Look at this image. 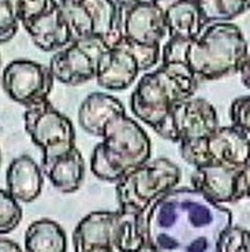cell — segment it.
Returning a JSON list of instances; mask_svg holds the SVG:
<instances>
[{"label":"cell","instance_id":"cell-1","mask_svg":"<svg viewBox=\"0 0 250 252\" xmlns=\"http://www.w3.org/2000/svg\"><path fill=\"white\" fill-rule=\"evenodd\" d=\"M228 208L194 188H175L144 214L146 240L160 252H218L222 233L231 226Z\"/></svg>","mask_w":250,"mask_h":252},{"label":"cell","instance_id":"cell-2","mask_svg":"<svg viewBox=\"0 0 250 252\" xmlns=\"http://www.w3.org/2000/svg\"><path fill=\"white\" fill-rule=\"evenodd\" d=\"M248 57L246 38L232 22H211L193 40L168 38L162 48L163 64H183L200 82L241 73Z\"/></svg>","mask_w":250,"mask_h":252},{"label":"cell","instance_id":"cell-3","mask_svg":"<svg viewBox=\"0 0 250 252\" xmlns=\"http://www.w3.org/2000/svg\"><path fill=\"white\" fill-rule=\"evenodd\" d=\"M101 143L90 157V170L107 183H118L150 160L149 136L127 114H119L107 124Z\"/></svg>","mask_w":250,"mask_h":252},{"label":"cell","instance_id":"cell-4","mask_svg":"<svg viewBox=\"0 0 250 252\" xmlns=\"http://www.w3.org/2000/svg\"><path fill=\"white\" fill-rule=\"evenodd\" d=\"M200 81L183 64H160L145 73L130 96V108L136 118L156 130L174 106L193 97Z\"/></svg>","mask_w":250,"mask_h":252},{"label":"cell","instance_id":"cell-5","mask_svg":"<svg viewBox=\"0 0 250 252\" xmlns=\"http://www.w3.org/2000/svg\"><path fill=\"white\" fill-rule=\"evenodd\" d=\"M144 215L130 211H93L73 232L74 252H130L146 241Z\"/></svg>","mask_w":250,"mask_h":252},{"label":"cell","instance_id":"cell-6","mask_svg":"<svg viewBox=\"0 0 250 252\" xmlns=\"http://www.w3.org/2000/svg\"><path fill=\"white\" fill-rule=\"evenodd\" d=\"M181 169L167 158L150 159L116 183L119 210L144 215L162 196L175 189Z\"/></svg>","mask_w":250,"mask_h":252},{"label":"cell","instance_id":"cell-7","mask_svg":"<svg viewBox=\"0 0 250 252\" xmlns=\"http://www.w3.org/2000/svg\"><path fill=\"white\" fill-rule=\"evenodd\" d=\"M179 154L194 167L222 164L244 169L250 160V140L235 126H219L204 139L181 143Z\"/></svg>","mask_w":250,"mask_h":252},{"label":"cell","instance_id":"cell-8","mask_svg":"<svg viewBox=\"0 0 250 252\" xmlns=\"http://www.w3.org/2000/svg\"><path fill=\"white\" fill-rule=\"evenodd\" d=\"M24 122L31 141L43 151L41 166L52 163L77 147L73 122L50 100L26 108Z\"/></svg>","mask_w":250,"mask_h":252},{"label":"cell","instance_id":"cell-9","mask_svg":"<svg viewBox=\"0 0 250 252\" xmlns=\"http://www.w3.org/2000/svg\"><path fill=\"white\" fill-rule=\"evenodd\" d=\"M219 127L218 111L211 101L189 97L172 107L155 132L172 143H188L204 139Z\"/></svg>","mask_w":250,"mask_h":252},{"label":"cell","instance_id":"cell-10","mask_svg":"<svg viewBox=\"0 0 250 252\" xmlns=\"http://www.w3.org/2000/svg\"><path fill=\"white\" fill-rule=\"evenodd\" d=\"M120 43L130 47L162 48L168 29L162 8L152 0H119Z\"/></svg>","mask_w":250,"mask_h":252},{"label":"cell","instance_id":"cell-11","mask_svg":"<svg viewBox=\"0 0 250 252\" xmlns=\"http://www.w3.org/2000/svg\"><path fill=\"white\" fill-rule=\"evenodd\" d=\"M110 47L96 36L78 38L56 51L51 58L50 69L55 80L64 85H82L96 80L99 63Z\"/></svg>","mask_w":250,"mask_h":252},{"label":"cell","instance_id":"cell-12","mask_svg":"<svg viewBox=\"0 0 250 252\" xmlns=\"http://www.w3.org/2000/svg\"><path fill=\"white\" fill-rule=\"evenodd\" d=\"M55 81L50 66L29 59H15L10 62L1 74L4 92L25 108L48 100Z\"/></svg>","mask_w":250,"mask_h":252},{"label":"cell","instance_id":"cell-13","mask_svg":"<svg viewBox=\"0 0 250 252\" xmlns=\"http://www.w3.org/2000/svg\"><path fill=\"white\" fill-rule=\"evenodd\" d=\"M141 73L137 58L123 45L110 48L101 58L96 76L97 85L107 91L130 88Z\"/></svg>","mask_w":250,"mask_h":252},{"label":"cell","instance_id":"cell-14","mask_svg":"<svg viewBox=\"0 0 250 252\" xmlns=\"http://www.w3.org/2000/svg\"><path fill=\"white\" fill-rule=\"evenodd\" d=\"M241 170L222 164L198 166L192 174V188L218 204L237 203L238 177Z\"/></svg>","mask_w":250,"mask_h":252},{"label":"cell","instance_id":"cell-15","mask_svg":"<svg viewBox=\"0 0 250 252\" xmlns=\"http://www.w3.org/2000/svg\"><path fill=\"white\" fill-rule=\"evenodd\" d=\"M162 8L168 38L193 40L206 24L198 0H152Z\"/></svg>","mask_w":250,"mask_h":252},{"label":"cell","instance_id":"cell-16","mask_svg":"<svg viewBox=\"0 0 250 252\" xmlns=\"http://www.w3.org/2000/svg\"><path fill=\"white\" fill-rule=\"evenodd\" d=\"M24 28L34 45L45 52L62 50L73 41L69 22L64 17L59 0L51 10Z\"/></svg>","mask_w":250,"mask_h":252},{"label":"cell","instance_id":"cell-17","mask_svg":"<svg viewBox=\"0 0 250 252\" xmlns=\"http://www.w3.org/2000/svg\"><path fill=\"white\" fill-rule=\"evenodd\" d=\"M44 171L33 158L21 155L11 160L6 171L7 190L19 203H31L37 199L43 184Z\"/></svg>","mask_w":250,"mask_h":252},{"label":"cell","instance_id":"cell-18","mask_svg":"<svg viewBox=\"0 0 250 252\" xmlns=\"http://www.w3.org/2000/svg\"><path fill=\"white\" fill-rule=\"evenodd\" d=\"M125 104L112 94L93 92L78 108V124L92 136L101 137L107 124L119 114H125Z\"/></svg>","mask_w":250,"mask_h":252},{"label":"cell","instance_id":"cell-19","mask_svg":"<svg viewBox=\"0 0 250 252\" xmlns=\"http://www.w3.org/2000/svg\"><path fill=\"white\" fill-rule=\"evenodd\" d=\"M44 176L62 193H74L81 188L85 176V162L81 151L75 147L64 157L41 166Z\"/></svg>","mask_w":250,"mask_h":252},{"label":"cell","instance_id":"cell-20","mask_svg":"<svg viewBox=\"0 0 250 252\" xmlns=\"http://www.w3.org/2000/svg\"><path fill=\"white\" fill-rule=\"evenodd\" d=\"M89 10L93 36L100 37L110 48L120 43V18L119 0H82Z\"/></svg>","mask_w":250,"mask_h":252},{"label":"cell","instance_id":"cell-21","mask_svg":"<svg viewBox=\"0 0 250 252\" xmlns=\"http://www.w3.org/2000/svg\"><path fill=\"white\" fill-rule=\"evenodd\" d=\"M25 252H67L66 232L55 220H34L25 232Z\"/></svg>","mask_w":250,"mask_h":252},{"label":"cell","instance_id":"cell-22","mask_svg":"<svg viewBox=\"0 0 250 252\" xmlns=\"http://www.w3.org/2000/svg\"><path fill=\"white\" fill-rule=\"evenodd\" d=\"M200 6L206 24L230 22L249 10L250 0H201Z\"/></svg>","mask_w":250,"mask_h":252},{"label":"cell","instance_id":"cell-23","mask_svg":"<svg viewBox=\"0 0 250 252\" xmlns=\"http://www.w3.org/2000/svg\"><path fill=\"white\" fill-rule=\"evenodd\" d=\"M22 24L21 0H0V40L8 43L18 33Z\"/></svg>","mask_w":250,"mask_h":252},{"label":"cell","instance_id":"cell-24","mask_svg":"<svg viewBox=\"0 0 250 252\" xmlns=\"http://www.w3.org/2000/svg\"><path fill=\"white\" fill-rule=\"evenodd\" d=\"M22 220V208L19 202L7 189L0 190V233L1 236L13 232Z\"/></svg>","mask_w":250,"mask_h":252},{"label":"cell","instance_id":"cell-25","mask_svg":"<svg viewBox=\"0 0 250 252\" xmlns=\"http://www.w3.org/2000/svg\"><path fill=\"white\" fill-rule=\"evenodd\" d=\"M249 230L231 225L220 236L218 252H249Z\"/></svg>","mask_w":250,"mask_h":252},{"label":"cell","instance_id":"cell-26","mask_svg":"<svg viewBox=\"0 0 250 252\" xmlns=\"http://www.w3.org/2000/svg\"><path fill=\"white\" fill-rule=\"evenodd\" d=\"M230 120L232 126L238 127L239 130L250 134V94L239 96L232 100L230 106Z\"/></svg>","mask_w":250,"mask_h":252},{"label":"cell","instance_id":"cell-27","mask_svg":"<svg viewBox=\"0 0 250 252\" xmlns=\"http://www.w3.org/2000/svg\"><path fill=\"white\" fill-rule=\"evenodd\" d=\"M22 3V26L41 17L57 3V0H21Z\"/></svg>","mask_w":250,"mask_h":252},{"label":"cell","instance_id":"cell-28","mask_svg":"<svg viewBox=\"0 0 250 252\" xmlns=\"http://www.w3.org/2000/svg\"><path fill=\"white\" fill-rule=\"evenodd\" d=\"M242 199H250V160L239 173L237 185V202Z\"/></svg>","mask_w":250,"mask_h":252},{"label":"cell","instance_id":"cell-29","mask_svg":"<svg viewBox=\"0 0 250 252\" xmlns=\"http://www.w3.org/2000/svg\"><path fill=\"white\" fill-rule=\"evenodd\" d=\"M0 252H24L21 250V247L14 243L13 240L6 239L4 236L0 240Z\"/></svg>","mask_w":250,"mask_h":252},{"label":"cell","instance_id":"cell-30","mask_svg":"<svg viewBox=\"0 0 250 252\" xmlns=\"http://www.w3.org/2000/svg\"><path fill=\"white\" fill-rule=\"evenodd\" d=\"M241 81L244 84V87H246L248 89H250V51H249V57L245 62L244 67L241 70Z\"/></svg>","mask_w":250,"mask_h":252},{"label":"cell","instance_id":"cell-31","mask_svg":"<svg viewBox=\"0 0 250 252\" xmlns=\"http://www.w3.org/2000/svg\"><path fill=\"white\" fill-rule=\"evenodd\" d=\"M130 252H160V251H159V250H157L156 247L153 246L152 243H149V241L146 240L142 246L138 247L137 250H133V251H130Z\"/></svg>","mask_w":250,"mask_h":252},{"label":"cell","instance_id":"cell-32","mask_svg":"<svg viewBox=\"0 0 250 252\" xmlns=\"http://www.w3.org/2000/svg\"><path fill=\"white\" fill-rule=\"evenodd\" d=\"M59 1H62V3H66V1H80V0H59Z\"/></svg>","mask_w":250,"mask_h":252},{"label":"cell","instance_id":"cell-33","mask_svg":"<svg viewBox=\"0 0 250 252\" xmlns=\"http://www.w3.org/2000/svg\"><path fill=\"white\" fill-rule=\"evenodd\" d=\"M104 252H115V251H104Z\"/></svg>","mask_w":250,"mask_h":252},{"label":"cell","instance_id":"cell-34","mask_svg":"<svg viewBox=\"0 0 250 252\" xmlns=\"http://www.w3.org/2000/svg\"><path fill=\"white\" fill-rule=\"evenodd\" d=\"M249 252H250V244H249Z\"/></svg>","mask_w":250,"mask_h":252},{"label":"cell","instance_id":"cell-35","mask_svg":"<svg viewBox=\"0 0 250 252\" xmlns=\"http://www.w3.org/2000/svg\"><path fill=\"white\" fill-rule=\"evenodd\" d=\"M198 1H201V0H198Z\"/></svg>","mask_w":250,"mask_h":252}]
</instances>
